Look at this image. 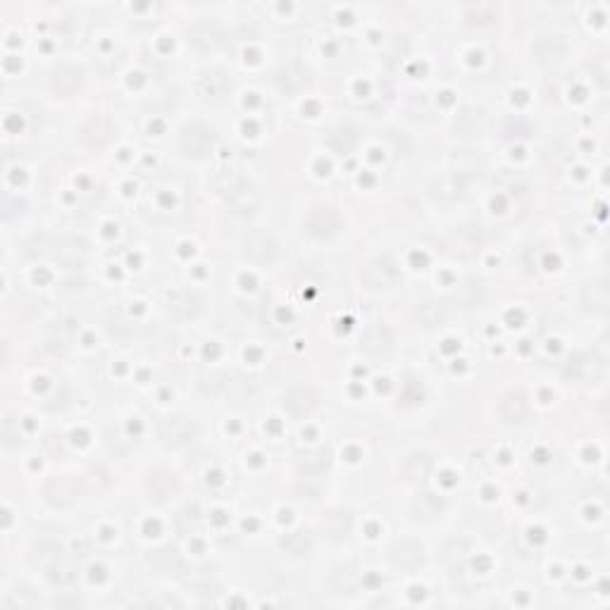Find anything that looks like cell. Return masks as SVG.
<instances>
[{
    "label": "cell",
    "mask_w": 610,
    "mask_h": 610,
    "mask_svg": "<svg viewBox=\"0 0 610 610\" xmlns=\"http://www.w3.org/2000/svg\"><path fill=\"white\" fill-rule=\"evenodd\" d=\"M501 415L508 419V422H522L527 417V405L520 396H508L501 401Z\"/></svg>",
    "instance_id": "cell-8"
},
{
    "label": "cell",
    "mask_w": 610,
    "mask_h": 610,
    "mask_svg": "<svg viewBox=\"0 0 610 610\" xmlns=\"http://www.w3.org/2000/svg\"><path fill=\"white\" fill-rule=\"evenodd\" d=\"M339 227V218L337 213L329 208H315L307 218V232L315 236H329L337 232Z\"/></svg>",
    "instance_id": "cell-3"
},
{
    "label": "cell",
    "mask_w": 610,
    "mask_h": 610,
    "mask_svg": "<svg viewBox=\"0 0 610 610\" xmlns=\"http://www.w3.org/2000/svg\"><path fill=\"white\" fill-rule=\"evenodd\" d=\"M196 434V427L186 417H169L160 424V436L162 441L169 446H181Z\"/></svg>",
    "instance_id": "cell-1"
},
{
    "label": "cell",
    "mask_w": 610,
    "mask_h": 610,
    "mask_svg": "<svg viewBox=\"0 0 610 610\" xmlns=\"http://www.w3.org/2000/svg\"><path fill=\"white\" fill-rule=\"evenodd\" d=\"M393 560H396V565H401V567H412L419 560L417 546L410 541L401 543V546L396 548V553H393Z\"/></svg>",
    "instance_id": "cell-10"
},
{
    "label": "cell",
    "mask_w": 610,
    "mask_h": 610,
    "mask_svg": "<svg viewBox=\"0 0 610 610\" xmlns=\"http://www.w3.org/2000/svg\"><path fill=\"white\" fill-rule=\"evenodd\" d=\"M246 253L251 255L253 260H258V262H270L274 258V253H277V246H274L272 236L258 232V234L248 236Z\"/></svg>",
    "instance_id": "cell-4"
},
{
    "label": "cell",
    "mask_w": 610,
    "mask_h": 610,
    "mask_svg": "<svg viewBox=\"0 0 610 610\" xmlns=\"http://www.w3.org/2000/svg\"><path fill=\"white\" fill-rule=\"evenodd\" d=\"M227 89H229V84L222 74H205L196 84V91H198V96L203 98H222L227 94Z\"/></svg>",
    "instance_id": "cell-6"
},
{
    "label": "cell",
    "mask_w": 610,
    "mask_h": 610,
    "mask_svg": "<svg viewBox=\"0 0 610 610\" xmlns=\"http://www.w3.org/2000/svg\"><path fill=\"white\" fill-rule=\"evenodd\" d=\"M229 200H232V205L236 210H255V205H258V193L251 191L248 186H244L239 193H234Z\"/></svg>",
    "instance_id": "cell-11"
},
{
    "label": "cell",
    "mask_w": 610,
    "mask_h": 610,
    "mask_svg": "<svg viewBox=\"0 0 610 610\" xmlns=\"http://www.w3.org/2000/svg\"><path fill=\"white\" fill-rule=\"evenodd\" d=\"M105 120H91L89 122V127L81 131V136H84V141L86 143H91V146H101V143H105L110 139V129L108 131H101V127H105Z\"/></svg>",
    "instance_id": "cell-9"
},
{
    "label": "cell",
    "mask_w": 610,
    "mask_h": 610,
    "mask_svg": "<svg viewBox=\"0 0 610 610\" xmlns=\"http://www.w3.org/2000/svg\"><path fill=\"white\" fill-rule=\"evenodd\" d=\"M193 41L198 45H203V48H210V45H215L220 41V36H218V31H215L213 26H200V29L193 31Z\"/></svg>",
    "instance_id": "cell-12"
},
{
    "label": "cell",
    "mask_w": 610,
    "mask_h": 610,
    "mask_svg": "<svg viewBox=\"0 0 610 610\" xmlns=\"http://www.w3.org/2000/svg\"><path fill=\"white\" fill-rule=\"evenodd\" d=\"M213 186L218 188L220 193H225L227 198H232L234 193H239L241 188L246 186V179L239 172H232V169H222L213 176Z\"/></svg>",
    "instance_id": "cell-5"
},
{
    "label": "cell",
    "mask_w": 610,
    "mask_h": 610,
    "mask_svg": "<svg viewBox=\"0 0 610 610\" xmlns=\"http://www.w3.org/2000/svg\"><path fill=\"white\" fill-rule=\"evenodd\" d=\"M534 52H536V60H539V62L553 64V62H558L563 57L565 45H563V41H558V38H541V41L536 43Z\"/></svg>",
    "instance_id": "cell-7"
},
{
    "label": "cell",
    "mask_w": 610,
    "mask_h": 610,
    "mask_svg": "<svg viewBox=\"0 0 610 610\" xmlns=\"http://www.w3.org/2000/svg\"><path fill=\"white\" fill-rule=\"evenodd\" d=\"M210 146H213V131L203 124H191L181 134V148L188 150L191 155H203Z\"/></svg>",
    "instance_id": "cell-2"
}]
</instances>
